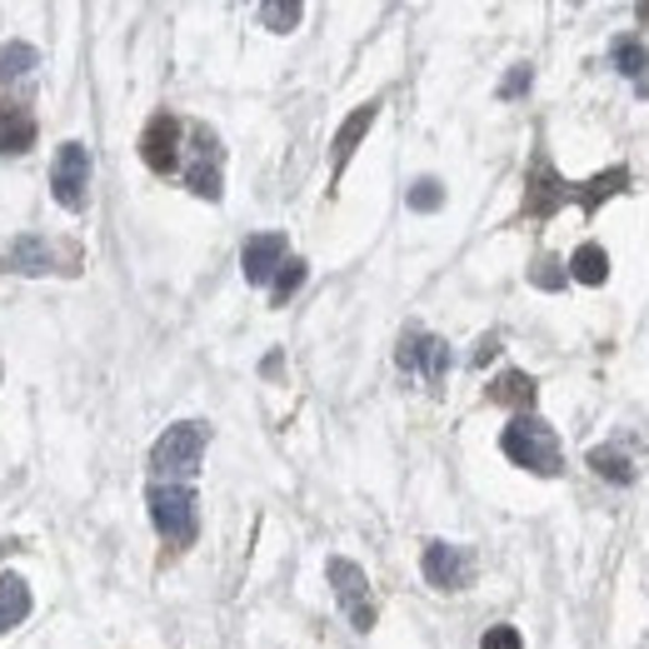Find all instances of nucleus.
<instances>
[{
    "mask_svg": "<svg viewBox=\"0 0 649 649\" xmlns=\"http://www.w3.org/2000/svg\"><path fill=\"white\" fill-rule=\"evenodd\" d=\"M500 449H505L519 470H530V474H550V480L565 474V449H560L555 430L544 425V420H534V414L509 420L505 435H500Z\"/></svg>",
    "mask_w": 649,
    "mask_h": 649,
    "instance_id": "2",
    "label": "nucleus"
},
{
    "mask_svg": "<svg viewBox=\"0 0 649 649\" xmlns=\"http://www.w3.org/2000/svg\"><path fill=\"white\" fill-rule=\"evenodd\" d=\"M610 60H614V71L625 75V81H635L639 91H649V56H645V40L639 36H614Z\"/></svg>",
    "mask_w": 649,
    "mask_h": 649,
    "instance_id": "15",
    "label": "nucleus"
},
{
    "mask_svg": "<svg viewBox=\"0 0 649 649\" xmlns=\"http://www.w3.org/2000/svg\"><path fill=\"white\" fill-rule=\"evenodd\" d=\"M145 505H151L155 530L166 534L176 550L195 540V530H201V515H195V490H190V484H155L151 495H145Z\"/></svg>",
    "mask_w": 649,
    "mask_h": 649,
    "instance_id": "3",
    "label": "nucleus"
},
{
    "mask_svg": "<svg viewBox=\"0 0 649 649\" xmlns=\"http://www.w3.org/2000/svg\"><path fill=\"white\" fill-rule=\"evenodd\" d=\"M85 185H91V151L81 141H65L50 166V195L65 211H85Z\"/></svg>",
    "mask_w": 649,
    "mask_h": 649,
    "instance_id": "7",
    "label": "nucleus"
},
{
    "mask_svg": "<svg viewBox=\"0 0 649 649\" xmlns=\"http://www.w3.org/2000/svg\"><path fill=\"white\" fill-rule=\"evenodd\" d=\"M495 350H500V340H495V335H484V340H480V350H474V365H484V360H490Z\"/></svg>",
    "mask_w": 649,
    "mask_h": 649,
    "instance_id": "27",
    "label": "nucleus"
},
{
    "mask_svg": "<svg viewBox=\"0 0 649 649\" xmlns=\"http://www.w3.org/2000/svg\"><path fill=\"white\" fill-rule=\"evenodd\" d=\"M325 575H330L335 600H340V610L350 614V625L360 629V635H370V629H375V600H370L365 569L354 565V560H340V555H335L330 565H325Z\"/></svg>",
    "mask_w": 649,
    "mask_h": 649,
    "instance_id": "5",
    "label": "nucleus"
},
{
    "mask_svg": "<svg viewBox=\"0 0 649 649\" xmlns=\"http://www.w3.org/2000/svg\"><path fill=\"white\" fill-rule=\"evenodd\" d=\"M474 575V560L470 550H460V544H445V540H430L425 544V579L435 585V590H465Z\"/></svg>",
    "mask_w": 649,
    "mask_h": 649,
    "instance_id": "9",
    "label": "nucleus"
},
{
    "mask_svg": "<svg viewBox=\"0 0 649 649\" xmlns=\"http://www.w3.org/2000/svg\"><path fill=\"white\" fill-rule=\"evenodd\" d=\"M60 260H75V250L56 245L46 236H15L11 245H0V271L11 275H56L65 271Z\"/></svg>",
    "mask_w": 649,
    "mask_h": 649,
    "instance_id": "6",
    "label": "nucleus"
},
{
    "mask_svg": "<svg viewBox=\"0 0 649 649\" xmlns=\"http://www.w3.org/2000/svg\"><path fill=\"white\" fill-rule=\"evenodd\" d=\"M620 190H629V170L625 166L600 170L594 180H579V185H569V180H560V170L550 166L544 155H534L530 190H525V215H530V220H550V215H555L560 205H569V201L590 215V211H600L610 195H620Z\"/></svg>",
    "mask_w": 649,
    "mask_h": 649,
    "instance_id": "1",
    "label": "nucleus"
},
{
    "mask_svg": "<svg viewBox=\"0 0 649 649\" xmlns=\"http://www.w3.org/2000/svg\"><path fill=\"white\" fill-rule=\"evenodd\" d=\"M530 280L540 285V290H565L569 271H565V265H560L555 255H540V260H534V265H530Z\"/></svg>",
    "mask_w": 649,
    "mask_h": 649,
    "instance_id": "23",
    "label": "nucleus"
},
{
    "mask_svg": "<svg viewBox=\"0 0 649 649\" xmlns=\"http://www.w3.org/2000/svg\"><path fill=\"white\" fill-rule=\"evenodd\" d=\"M480 649H525V639H519L515 625H495V629H484Z\"/></svg>",
    "mask_w": 649,
    "mask_h": 649,
    "instance_id": "25",
    "label": "nucleus"
},
{
    "mask_svg": "<svg viewBox=\"0 0 649 649\" xmlns=\"http://www.w3.org/2000/svg\"><path fill=\"white\" fill-rule=\"evenodd\" d=\"M440 205H445V185H440V180H414L410 185V211H420V215H430V211H440Z\"/></svg>",
    "mask_w": 649,
    "mask_h": 649,
    "instance_id": "24",
    "label": "nucleus"
},
{
    "mask_svg": "<svg viewBox=\"0 0 649 649\" xmlns=\"http://www.w3.org/2000/svg\"><path fill=\"white\" fill-rule=\"evenodd\" d=\"M285 236L280 230H265V236H250L245 250H240V265H245V280L250 285H271L275 271L285 265Z\"/></svg>",
    "mask_w": 649,
    "mask_h": 649,
    "instance_id": "12",
    "label": "nucleus"
},
{
    "mask_svg": "<svg viewBox=\"0 0 649 649\" xmlns=\"http://www.w3.org/2000/svg\"><path fill=\"white\" fill-rule=\"evenodd\" d=\"M569 280H579V285H604L610 280V255H604V245H585L575 250V260H569Z\"/></svg>",
    "mask_w": 649,
    "mask_h": 649,
    "instance_id": "18",
    "label": "nucleus"
},
{
    "mask_svg": "<svg viewBox=\"0 0 649 649\" xmlns=\"http://www.w3.org/2000/svg\"><path fill=\"white\" fill-rule=\"evenodd\" d=\"M590 470L600 474V480H610V484H635V460L620 455V449H610V445L590 449Z\"/></svg>",
    "mask_w": 649,
    "mask_h": 649,
    "instance_id": "19",
    "label": "nucleus"
},
{
    "mask_svg": "<svg viewBox=\"0 0 649 649\" xmlns=\"http://www.w3.org/2000/svg\"><path fill=\"white\" fill-rule=\"evenodd\" d=\"M534 380L525 375V370H505V375H495V385H490V400L495 405H519V410H530L534 405Z\"/></svg>",
    "mask_w": 649,
    "mask_h": 649,
    "instance_id": "17",
    "label": "nucleus"
},
{
    "mask_svg": "<svg viewBox=\"0 0 649 649\" xmlns=\"http://www.w3.org/2000/svg\"><path fill=\"white\" fill-rule=\"evenodd\" d=\"M31 71H36V50L25 46V40L0 46V81H5V75H31Z\"/></svg>",
    "mask_w": 649,
    "mask_h": 649,
    "instance_id": "22",
    "label": "nucleus"
},
{
    "mask_svg": "<svg viewBox=\"0 0 649 649\" xmlns=\"http://www.w3.org/2000/svg\"><path fill=\"white\" fill-rule=\"evenodd\" d=\"M305 275H310L305 260H285L280 271H275V280H271V300H275V305H290V296L305 285Z\"/></svg>",
    "mask_w": 649,
    "mask_h": 649,
    "instance_id": "20",
    "label": "nucleus"
},
{
    "mask_svg": "<svg viewBox=\"0 0 649 649\" xmlns=\"http://www.w3.org/2000/svg\"><path fill=\"white\" fill-rule=\"evenodd\" d=\"M395 360H400V370H414V375H425L430 385H440V380L449 375V345L440 340V335H425V330H405L400 350H395Z\"/></svg>",
    "mask_w": 649,
    "mask_h": 649,
    "instance_id": "8",
    "label": "nucleus"
},
{
    "mask_svg": "<svg viewBox=\"0 0 649 649\" xmlns=\"http://www.w3.org/2000/svg\"><path fill=\"white\" fill-rule=\"evenodd\" d=\"M190 135H195V160L185 166V185L201 201H220V141L205 125H195Z\"/></svg>",
    "mask_w": 649,
    "mask_h": 649,
    "instance_id": "11",
    "label": "nucleus"
},
{
    "mask_svg": "<svg viewBox=\"0 0 649 649\" xmlns=\"http://www.w3.org/2000/svg\"><path fill=\"white\" fill-rule=\"evenodd\" d=\"M300 15H305V5H300V0H265V5H260V21L271 25V31H296L300 25Z\"/></svg>",
    "mask_w": 649,
    "mask_h": 649,
    "instance_id": "21",
    "label": "nucleus"
},
{
    "mask_svg": "<svg viewBox=\"0 0 649 649\" xmlns=\"http://www.w3.org/2000/svg\"><path fill=\"white\" fill-rule=\"evenodd\" d=\"M525 91H530V65H515V71L500 81V95L509 100V95H525Z\"/></svg>",
    "mask_w": 649,
    "mask_h": 649,
    "instance_id": "26",
    "label": "nucleus"
},
{
    "mask_svg": "<svg viewBox=\"0 0 649 649\" xmlns=\"http://www.w3.org/2000/svg\"><path fill=\"white\" fill-rule=\"evenodd\" d=\"M31 614V585L21 575H0V635Z\"/></svg>",
    "mask_w": 649,
    "mask_h": 649,
    "instance_id": "16",
    "label": "nucleus"
},
{
    "mask_svg": "<svg viewBox=\"0 0 649 649\" xmlns=\"http://www.w3.org/2000/svg\"><path fill=\"white\" fill-rule=\"evenodd\" d=\"M36 141V116L21 106H0V155H21Z\"/></svg>",
    "mask_w": 649,
    "mask_h": 649,
    "instance_id": "14",
    "label": "nucleus"
},
{
    "mask_svg": "<svg viewBox=\"0 0 649 649\" xmlns=\"http://www.w3.org/2000/svg\"><path fill=\"white\" fill-rule=\"evenodd\" d=\"M375 116H380V100H365V106H360V110H354V116L340 125V135H335V151H330V170H335V176L350 166V155L360 151V141H365V130L375 125Z\"/></svg>",
    "mask_w": 649,
    "mask_h": 649,
    "instance_id": "13",
    "label": "nucleus"
},
{
    "mask_svg": "<svg viewBox=\"0 0 649 649\" xmlns=\"http://www.w3.org/2000/svg\"><path fill=\"white\" fill-rule=\"evenodd\" d=\"M205 445H211V430H205L201 420H180V425H170L166 435L155 440L151 470L155 474H195L201 470Z\"/></svg>",
    "mask_w": 649,
    "mask_h": 649,
    "instance_id": "4",
    "label": "nucleus"
},
{
    "mask_svg": "<svg viewBox=\"0 0 649 649\" xmlns=\"http://www.w3.org/2000/svg\"><path fill=\"white\" fill-rule=\"evenodd\" d=\"M180 135H185V125H180L176 116H155L151 125H145L141 135V160L155 170V176H170L180 160Z\"/></svg>",
    "mask_w": 649,
    "mask_h": 649,
    "instance_id": "10",
    "label": "nucleus"
}]
</instances>
